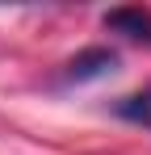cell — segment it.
Returning <instances> with one entry per match:
<instances>
[{
  "label": "cell",
  "mask_w": 151,
  "mask_h": 155,
  "mask_svg": "<svg viewBox=\"0 0 151 155\" xmlns=\"http://www.w3.org/2000/svg\"><path fill=\"white\" fill-rule=\"evenodd\" d=\"M118 117H122V122H134V126H147V130H151V84L143 88V92H134V97L118 101Z\"/></svg>",
  "instance_id": "cell-3"
},
{
  "label": "cell",
  "mask_w": 151,
  "mask_h": 155,
  "mask_svg": "<svg viewBox=\"0 0 151 155\" xmlns=\"http://www.w3.org/2000/svg\"><path fill=\"white\" fill-rule=\"evenodd\" d=\"M105 29L122 34V38H130V42H147V46H151V13L139 8V4L109 8V13H105Z\"/></svg>",
  "instance_id": "cell-2"
},
{
  "label": "cell",
  "mask_w": 151,
  "mask_h": 155,
  "mask_svg": "<svg viewBox=\"0 0 151 155\" xmlns=\"http://www.w3.org/2000/svg\"><path fill=\"white\" fill-rule=\"evenodd\" d=\"M113 67H118V51H109V46H88V51H80L76 59H67V67H63V84L105 80Z\"/></svg>",
  "instance_id": "cell-1"
}]
</instances>
